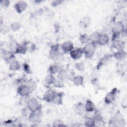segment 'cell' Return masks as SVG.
<instances>
[{
  "mask_svg": "<svg viewBox=\"0 0 127 127\" xmlns=\"http://www.w3.org/2000/svg\"><path fill=\"white\" fill-rule=\"evenodd\" d=\"M59 45L55 44L52 46L50 50L49 56L50 59L56 63L61 64L64 60V53L59 51Z\"/></svg>",
  "mask_w": 127,
  "mask_h": 127,
  "instance_id": "cell-1",
  "label": "cell"
},
{
  "mask_svg": "<svg viewBox=\"0 0 127 127\" xmlns=\"http://www.w3.org/2000/svg\"><path fill=\"white\" fill-rule=\"evenodd\" d=\"M42 114L41 107L30 112L27 120L30 124H32L31 126H36L41 122Z\"/></svg>",
  "mask_w": 127,
  "mask_h": 127,
  "instance_id": "cell-2",
  "label": "cell"
},
{
  "mask_svg": "<svg viewBox=\"0 0 127 127\" xmlns=\"http://www.w3.org/2000/svg\"><path fill=\"white\" fill-rule=\"evenodd\" d=\"M96 44L92 43L89 42L84 45L82 48L83 51V55L87 59H91L95 53L96 50Z\"/></svg>",
  "mask_w": 127,
  "mask_h": 127,
  "instance_id": "cell-3",
  "label": "cell"
},
{
  "mask_svg": "<svg viewBox=\"0 0 127 127\" xmlns=\"http://www.w3.org/2000/svg\"><path fill=\"white\" fill-rule=\"evenodd\" d=\"M118 91V89L116 87H114L110 91L108 92L104 98L105 103L107 105L113 103L116 100Z\"/></svg>",
  "mask_w": 127,
  "mask_h": 127,
  "instance_id": "cell-4",
  "label": "cell"
},
{
  "mask_svg": "<svg viewBox=\"0 0 127 127\" xmlns=\"http://www.w3.org/2000/svg\"><path fill=\"white\" fill-rule=\"evenodd\" d=\"M15 54L13 51L1 49V57L2 59L7 63L15 58Z\"/></svg>",
  "mask_w": 127,
  "mask_h": 127,
  "instance_id": "cell-5",
  "label": "cell"
},
{
  "mask_svg": "<svg viewBox=\"0 0 127 127\" xmlns=\"http://www.w3.org/2000/svg\"><path fill=\"white\" fill-rule=\"evenodd\" d=\"M26 107L30 112H31L40 107L41 106L36 98L32 97L29 99L26 104Z\"/></svg>",
  "mask_w": 127,
  "mask_h": 127,
  "instance_id": "cell-6",
  "label": "cell"
},
{
  "mask_svg": "<svg viewBox=\"0 0 127 127\" xmlns=\"http://www.w3.org/2000/svg\"><path fill=\"white\" fill-rule=\"evenodd\" d=\"M16 92L20 97L29 96L30 94L31 93V91L26 84H22L18 86L17 88Z\"/></svg>",
  "mask_w": 127,
  "mask_h": 127,
  "instance_id": "cell-7",
  "label": "cell"
},
{
  "mask_svg": "<svg viewBox=\"0 0 127 127\" xmlns=\"http://www.w3.org/2000/svg\"><path fill=\"white\" fill-rule=\"evenodd\" d=\"M113 56L111 54H106L104 55L99 61L97 67L99 69L103 66H105L109 64L112 61Z\"/></svg>",
  "mask_w": 127,
  "mask_h": 127,
  "instance_id": "cell-8",
  "label": "cell"
},
{
  "mask_svg": "<svg viewBox=\"0 0 127 127\" xmlns=\"http://www.w3.org/2000/svg\"><path fill=\"white\" fill-rule=\"evenodd\" d=\"M61 48L64 54H69L74 49L73 43L69 40L64 42L61 45Z\"/></svg>",
  "mask_w": 127,
  "mask_h": 127,
  "instance_id": "cell-9",
  "label": "cell"
},
{
  "mask_svg": "<svg viewBox=\"0 0 127 127\" xmlns=\"http://www.w3.org/2000/svg\"><path fill=\"white\" fill-rule=\"evenodd\" d=\"M28 6L27 3L24 0H19L15 3L14 7L18 13H21L25 10Z\"/></svg>",
  "mask_w": 127,
  "mask_h": 127,
  "instance_id": "cell-10",
  "label": "cell"
},
{
  "mask_svg": "<svg viewBox=\"0 0 127 127\" xmlns=\"http://www.w3.org/2000/svg\"><path fill=\"white\" fill-rule=\"evenodd\" d=\"M69 54L72 59L73 60H77L82 57L83 55V51L82 48H74L69 52Z\"/></svg>",
  "mask_w": 127,
  "mask_h": 127,
  "instance_id": "cell-11",
  "label": "cell"
},
{
  "mask_svg": "<svg viewBox=\"0 0 127 127\" xmlns=\"http://www.w3.org/2000/svg\"><path fill=\"white\" fill-rule=\"evenodd\" d=\"M56 94V93L54 90L49 88L44 93L42 99L47 102H52Z\"/></svg>",
  "mask_w": 127,
  "mask_h": 127,
  "instance_id": "cell-12",
  "label": "cell"
},
{
  "mask_svg": "<svg viewBox=\"0 0 127 127\" xmlns=\"http://www.w3.org/2000/svg\"><path fill=\"white\" fill-rule=\"evenodd\" d=\"M113 58L115 59L118 62H124L127 57V53L124 50H120L117 51L113 55Z\"/></svg>",
  "mask_w": 127,
  "mask_h": 127,
  "instance_id": "cell-13",
  "label": "cell"
},
{
  "mask_svg": "<svg viewBox=\"0 0 127 127\" xmlns=\"http://www.w3.org/2000/svg\"><path fill=\"white\" fill-rule=\"evenodd\" d=\"M28 47L27 44L23 43L20 44H17L15 47L13 51L15 54L25 55L28 51Z\"/></svg>",
  "mask_w": 127,
  "mask_h": 127,
  "instance_id": "cell-14",
  "label": "cell"
},
{
  "mask_svg": "<svg viewBox=\"0 0 127 127\" xmlns=\"http://www.w3.org/2000/svg\"><path fill=\"white\" fill-rule=\"evenodd\" d=\"M62 68H63V67L60 64L54 63L49 67L48 71L49 74L53 75L57 74Z\"/></svg>",
  "mask_w": 127,
  "mask_h": 127,
  "instance_id": "cell-15",
  "label": "cell"
},
{
  "mask_svg": "<svg viewBox=\"0 0 127 127\" xmlns=\"http://www.w3.org/2000/svg\"><path fill=\"white\" fill-rule=\"evenodd\" d=\"M125 42L121 39H117L112 41V47L117 51L124 50Z\"/></svg>",
  "mask_w": 127,
  "mask_h": 127,
  "instance_id": "cell-16",
  "label": "cell"
},
{
  "mask_svg": "<svg viewBox=\"0 0 127 127\" xmlns=\"http://www.w3.org/2000/svg\"><path fill=\"white\" fill-rule=\"evenodd\" d=\"M9 69L11 71H18L21 68L19 62L15 59L11 60L8 63Z\"/></svg>",
  "mask_w": 127,
  "mask_h": 127,
  "instance_id": "cell-17",
  "label": "cell"
},
{
  "mask_svg": "<svg viewBox=\"0 0 127 127\" xmlns=\"http://www.w3.org/2000/svg\"><path fill=\"white\" fill-rule=\"evenodd\" d=\"M109 41H110V38L108 35L101 33L100 34V35L99 36L97 44L101 46H103L108 44Z\"/></svg>",
  "mask_w": 127,
  "mask_h": 127,
  "instance_id": "cell-18",
  "label": "cell"
},
{
  "mask_svg": "<svg viewBox=\"0 0 127 127\" xmlns=\"http://www.w3.org/2000/svg\"><path fill=\"white\" fill-rule=\"evenodd\" d=\"M74 111L76 114L79 116H82L84 114L85 111L84 104L82 102H78L77 103L74 107Z\"/></svg>",
  "mask_w": 127,
  "mask_h": 127,
  "instance_id": "cell-19",
  "label": "cell"
},
{
  "mask_svg": "<svg viewBox=\"0 0 127 127\" xmlns=\"http://www.w3.org/2000/svg\"><path fill=\"white\" fill-rule=\"evenodd\" d=\"M64 94L62 92L57 93L54 97L52 103L56 105H61L63 104Z\"/></svg>",
  "mask_w": 127,
  "mask_h": 127,
  "instance_id": "cell-20",
  "label": "cell"
},
{
  "mask_svg": "<svg viewBox=\"0 0 127 127\" xmlns=\"http://www.w3.org/2000/svg\"><path fill=\"white\" fill-rule=\"evenodd\" d=\"M85 111L88 113L93 112L96 110V106L94 103L90 100L88 99L84 104Z\"/></svg>",
  "mask_w": 127,
  "mask_h": 127,
  "instance_id": "cell-21",
  "label": "cell"
},
{
  "mask_svg": "<svg viewBox=\"0 0 127 127\" xmlns=\"http://www.w3.org/2000/svg\"><path fill=\"white\" fill-rule=\"evenodd\" d=\"M56 79L57 78L55 77L54 75L49 73L45 77L44 83L45 85L47 86H50L51 85L53 86V84L54 83Z\"/></svg>",
  "mask_w": 127,
  "mask_h": 127,
  "instance_id": "cell-22",
  "label": "cell"
},
{
  "mask_svg": "<svg viewBox=\"0 0 127 127\" xmlns=\"http://www.w3.org/2000/svg\"><path fill=\"white\" fill-rule=\"evenodd\" d=\"M68 70L66 69L62 68L57 74V78L63 82L67 80Z\"/></svg>",
  "mask_w": 127,
  "mask_h": 127,
  "instance_id": "cell-23",
  "label": "cell"
},
{
  "mask_svg": "<svg viewBox=\"0 0 127 127\" xmlns=\"http://www.w3.org/2000/svg\"><path fill=\"white\" fill-rule=\"evenodd\" d=\"M114 117L116 119V120L117 122L118 125H122L125 123L124 116L120 111H118L116 113Z\"/></svg>",
  "mask_w": 127,
  "mask_h": 127,
  "instance_id": "cell-24",
  "label": "cell"
},
{
  "mask_svg": "<svg viewBox=\"0 0 127 127\" xmlns=\"http://www.w3.org/2000/svg\"><path fill=\"white\" fill-rule=\"evenodd\" d=\"M93 118L96 123H101L103 122V116L101 113L98 110H95L94 111Z\"/></svg>",
  "mask_w": 127,
  "mask_h": 127,
  "instance_id": "cell-25",
  "label": "cell"
},
{
  "mask_svg": "<svg viewBox=\"0 0 127 127\" xmlns=\"http://www.w3.org/2000/svg\"><path fill=\"white\" fill-rule=\"evenodd\" d=\"M73 85L76 87H79L83 85L84 83L83 77L81 75H76L72 81Z\"/></svg>",
  "mask_w": 127,
  "mask_h": 127,
  "instance_id": "cell-26",
  "label": "cell"
},
{
  "mask_svg": "<svg viewBox=\"0 0 127 127\" xmlns=\"http://www.w3.org/2000/svg\"><path fill=\"white\" fill-rule=\"evenodd\" d=\"M26 85L31 92L35 91L37 89L38 86L37 82L33 79H28L26 82Z\"/></svg>",
  "mask_w": 127,
  "mask_h": 127,
  "instance_id": "cell-27",
  "label": "cell"
},
{
  "mask_svg": "<svg viewBox=\"0 0 127 127\" xmlns=\"http://www.w3.org/2000/svg\"><path fill=\"white\" fill-rule=\"evenodd\" d=\"M44 13V9L43 8H38L34 10L31 13V17L33 19H37L43 15Z\"/></svg>",
  "mask_w": 127,
  "mask_h": 127,
  "instance_id": "cell-28",
  "label": "cell"
},
{
  "mask_svg": "<svg viewBox=\"0 0 127 127\" xmlns=\"http://www.w3.org/2000/svg\"><path fill=\"white\" fill-rule=\"evenodd\" d=\"M96 123L93 117H89L85 118L84 121V125L87 127H94L96 126Z\"/></svg>",
  "mask_w": 127,
  "mask_h": 127,
  "instance_id": "cell-29",
  "label": "cell"
},
{
  "mask_svg": "<svg viewBox=\"0 0 127 127\" xmlns=\"http://www.w3.org/2000/svg\"><path fill=\"white\" fill-rule=\"evenodd\" d=\"M91 23V18L89 16L86 15L84 16L81 21H80V24L82 27L84 28H86L88 27Z\"/></svg>",
  "mask_w": 127,
  "mask_h": 127,
  "instance_id": "cell-30",
  "label": "cell"
},
{
  "mask_svg": "<svg viewBox=\"0 0 127 127\" xmlns=\"http://www.w3.org/2000/svg\"><path fill=\"white\" fill-rule=\"evenodd\" d=\"M100 34L98 31H94L90 35H89V38H90V42H92L95 44H97V43L98 42V40L99 39V36L100 35Z\"/></svg>",
  "mask_w": 127,
  "mask_h": 127,
  "instance_id": "cell-31",
  "label": "cell"
},
{
  "mask_svg": "<svg viewBox=\"0 0 127 127\" xmlns=\"http://www.w3.org/2000/svg\"><path fill=\"white\" fill-rule=\"evenodd\" d=\"M79 41L80 43L82 44L85 45L86 44H87L88 43L90 42L89 35L86 34H81L79 38Z\"/></svg>",
  "mask_w": 127,
  "mask_h": 127,
  "instance_id": "cell-32",
  "label": "cell"
},
{
  "mask_svg": "<svg viewBox=\"0 0 127 127\" xmlns=\"http://www.w3.org/2000/svg\"><path fill=\"white\" fill-rule=\"evenodd\" d=\"M10 30V27L8 26V25L3 23L2 22V21H1V22H0V33L2 34L5 35V34H7L9 32Z\"/></svg>",
  "mask_w": 127,
  "mask_h": 127,
  "instance_id": "cell-33",
  "label": "cell"
},
{
  "mask_svg": "<svg viewBox=\"0 0 127 127\" xmlns=\"http://www.w3.org/2000/svg\"><path fill=\"white\" fill-rule=\"evenodd\" d=\"M9 27L11 30H12L13 32H16L21 28V25L20 22L15 21L11 23Z\"/></svg>",
  "mask_w": 127,
  "mask_h": 127,
  "instance_id": "cell-34",
  "label": "cell"
},
{
  "mask_svg": "<svg viewBox=\"0 0 127 127\" xmlns=\"http://www.w3.org/2000/svg\"><path fill=\"white\" fill-rule=\"evenodd\" d=\"M112 24H108L103 27L102 29V33L108 35L109 34L112 33Z\"/></svg>",
  "mask_w": 127,
  "mask_h": 127,
  "instance_id": "cell-35",
  "label": "cell"
},
{
  "mask_svg": "<svg viewBox=\"0 0 127 127\" xmlns=\"http://www.w3.org/2000/svg\"><path fill=\"white\" fill-rule=\"evenodd\" d=\"M75 68L79 71H83L85 69V64L82 62H77L74 64Z\"/></svg>",
  "mask_w": 127,
  "mask_h": 127,
  "instance_id": "cell-36",
  "label": "cell"
},
{
  "mask_svg": "<svg viewBox=\"0 0 127 127\" xmlns=\"http://www.w3.org/2000/svg\"><path fill=\"white\" fill-rule=\"evenodd\" d=\"M10 4V1L8 0H1L0 1V6L1 8L6 9L8 8Z\"/></svg>",
  "mask_w": 127,
  "mask_h": 127,
  "instance_id": "cell-37",
  "label": "cell"
},
{
  "mask_svg": "<svg viewBox=\"0 0 127 127\" xmlns=\"http://www.w3.org/2000/svg\"><path fill=\"white\" fill-rule=\"evenodd\" d=\"M23 70L24 72L26 74H30L32 72L31 69L28 64L24 63L23 64Z\"/></svg>",
  "mask_w": 127,
  "mask_h": 127,
  "instance_id": "cell-38",
  "label": "cell"
},
{
  "mask_svg": "<svg viewBox=\"0 0 127 127\" xmlns=\"http://www.w3.org/2000/svg\"><path fill=\"white\" fill-rule=\"evenodd\" d=\"M75 76V73L72 70H68V74L67 80L70 81L72 82L73 79Z\"/></svg>",
  "mask_w": 127,
  "mask_h": 127,
  "instance_id": "cell-39",
  "label": "cell"
},
{
  "mask_svg": "<svg viewBox=\"0 0 127 127\" xmlns=\"http://www.w3.org/2000/svg\"><path fill=\"white\" fill-rule=\"evenodd\" d=\"M63 85H64V84L63 83V81H62L57 78L55 82L53 84V86H54L55 88H62V87H63Z\"/></svg>",
  "mask_w": 127,
  "mask_h": 127,
  "instance_id": "cell-40",
  "label": "cell"
},
{
  "mask_svg": "<svg viewBox=\"0 0 127 127\" xmlns=\"http://www.w3.org/2000/svg\"><path fill=\"white\" fill-rule=\"evenodd\" d=\"M64 2L63 0H55L52 1L51 2V5L53 7H57L59 6L60 5L62 4Z\"/></svg>",
  "mask_w": 127,
  "mask_h": 127,
  "instance_id": "cell-41",
  "label": "cell"
},
{
  "mask_svg": "<svg viewBox=\"0 0 127 127\" xmlns=\"http://www.w3.org/2000/svg\"><path fill=\"white\" fill-rule=\"evenodd\" d=\"M4 124L6 126H15V124L14 123V121L12 120H8L6 121H5L3 122Z\"/></svg>",
  "mask_w": 127,
  "mask_h": 127,
  "instance_id": "cell-42",
  "label": "cell"
},
{
  "mask_svg": "<svg viewBox=\"0 0 127 127\" xmlns=\"http://www.w3.org/2000/svg\"><path fill=\"white\" fill-rule=\"evenodd\" d=\"M53 126L54 127H64V126H66V125H65L64 124V123L62 122V121L57 120L55 121V122L54 123Z\"/></svg>",
  "mask_w": 127,
  "mask_h": 127,
  "instance_id": "cell-43",
  "label": "cell"
},
{
  "mask_svg": "<svg viewBox=\"0 0 127 127\" xmlns=\"http://www.w3.org/2000/svg\"><path fill=\"white\" fill-rule=\"evenodd\" d=\"M121 106L123 108L126 109L127 107V98H124V99L122 100L121 102Z\"/></svg>",
  "mask_w": 127,
  "mask_h": 127,
  "instance_id": "cell-44",
  "label": "cell"
},
{
  "mask_svg": "<svg viewBox=\"0 0 127 127\" xmlns=\"http://www.w3.org/2000/svg\"><path fill=\"white\" fill-rule=\"evenodd\" d=\"M34 2H35V3H38V4H39V3H41V2H43V1H42V0H34Z\"/></svg>",
  "mask_w": 127,
  "mask_h": 127,
  "instance_id": "cell-45",
  "label": "cell"
}]
</instances>
